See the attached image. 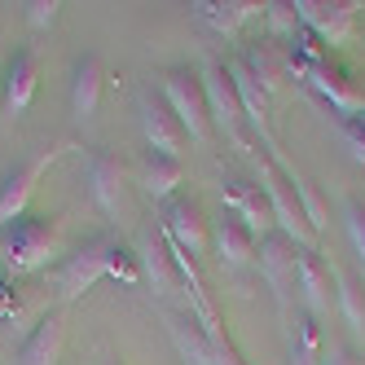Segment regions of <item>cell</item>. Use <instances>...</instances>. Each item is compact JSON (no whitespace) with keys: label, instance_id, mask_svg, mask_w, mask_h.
Listing matches in <instances>:
<instances>
[{"label":"cell","instance_id":"1","mask_svg":"<svg viewBox=\"0 0 365 365\" xmlns=\"http://www.w3.org/2000/svg\"><path fill=\"white\" fill-rule=\"evenodd\" d=\"M66 255V233L58 216H22L0 229V259L9 273H40Z\"/></svg>","mask_w":365,"mask_h":365},{"label":"cell","instance_id":"2","mask_svg":"<svg viewBox=\"0 0 365 365\" xmlns=\"http://www.w3.org/2000/svg\"><path fill=\"white\" fill-rule=\"evenodd\" d=\"M198 75H202V93H207V115H212V128L220 137H229L238 150H247L251 159H255V141L247 137V119H242V101H238V93H233V80H229V71H225V62H216V58H207L202 66H198Z\"/></svg>","mask_w":365,"mask_h":365},{"label":"cell","instance_id":"3","mask_svg":"<svg viewBox=\"0 0 365 365\" xmlns=\"http://www.w3.org/2000/svg\"><path fill=\"white\" fill-rule=\"evenodd\" d=\"M282 163H286L282 154H264V150H259V190H264V198H269L273 225L295 247H317V238H312V229H308V220L299 212V198L291 190V180H286V168Z\"/></svg>","mask_w":365,"mask_h":365},{"label":"cell","instance_id":"4","mask_svg":"<svg viewBox=\"0 0 365 365\" xmlns=\"http://www.w3.org/2000/svg\"><path fill=\"white\" fill-rule=\"evenodd\" d=\"M163 101L176 115V123L185 128V141L207 145L212 141V115H207V93H202V75L194 66H172L163 71Z\"/></svg>","mask_w":365,"mask_h":365},{"label":"cell","instance_id":"5","mask_svg":"<svg viewBox=\"0 0 365 365\" xmlns=\"http://www.w3.org/2000/svg\"><path fill=\"white\" fill-rule=\"evenodd\" d=\"M115 247H119V242L110 238V233H97V238H88V242H80L75 251H66V255H62V264L53 269L58 299L66 304V299H80L84 291H93V286L106 277Z\"/></svg>","mask_w":365,"mask_h":365},{"label":"cell","instance_id":"6","mask_svg":"<svg viewBox=\"0 0 365 365\" xmlns=\"http://www.w3.org/2000/svg\"><path fill=\"white\" fill-rule=\"evenodd\" d=\"M62 154H66V145H44V150L31 154V159H22L14 172H5V180H0V229L27 216V202H31V194L40 185V176L53 168Z\"/></svg>","mask_w":365,"mask_h":365},{"label":"cell","instance_id":"7","mask_svg":"<svg viewBox=\"0 0 365 365\" xmlns=\"http://www.w3.org/2000/svg\"><path fill=\"white\" fill-rule=\"evenodd\" d=\"M295 75L326 101L334 119H356V115L365 110V93L356 88L352 71L339 66L334 58H326V62H317V66H304V71H295Z\"/></svg>","mask_w":365,"mask_h":365},{"label":"cell","instance_id":"8","mask_svg":"<svg viewBox=\"0 0 365 365\" xmlns=\"http://www.w3.org/2000/svg\"><path fill=\"white\" fill-rule=\"evenodd\" d=\"M137 123H141V137H145L150 154H163V159L180 163V154H185V128L168 110L163 93H150V88L137 93Z\"/></svg>","mask_w":365,"mask_h":365},{"label":"cell","instance_id":"9","mask_svg":"<svg viewBox=\"0 0 365 365\" xmlns=\"http://www.w3.org/2000/svg\"><path fill=\"white\" fill-rule=\"evenodd\" d=\"M356 0H295L299 27L312 31L322 44H348L356 27Z\"/></svg>","mask_w":365,"mask_h":365},{"label":"cell","instance_id":"10","mask_svg":"<svg viewBox=\"0 0 365 365\" xmlns=\"http://www.w3.org/2000/svg\"><path fill=\"white\" fill-rule=\"evenodd\" d=\"M88 194L97 202V212L110 216V220L128 212V168H123L119 154L93 150V159H88Z\"/></svg>","mask_w":365,"mask_h":365},{"label":"cell","instance_id":"11","mask_svg":"<svg viewBox=\"0 0 365 365\" xmlns=\"http://www.w3.org/2000/svg\"><path fill=\"white\" fill-rule=\"evenodd\" d=\"M163 233H168V242H176L190 259L212 251V220L202 216V207L194 198H172L163 207Z\"/></svg>","mask_w":365,"mask_h":365},{"label":"cell","instance_id":"12","mask_svg":"<svg viewBox=\"0 0 365 365\" xmlns=\"http://www.w3.org/2000/svg\"><path fill=\"white\" fill-rule=\"evenodd\" d=\"M295 255H299V247L286 238V233H277V229L269 233V238H259V277H264V286L273 291L282 312H286V304H291V291L299 286Z\"/></svg>","mask_w":365,"mask_h":365},{"label":"cell","instance_id":"13","mask_svg":"<svg viewBox=\"0 0 365 365\" xmlns=\"http://www.w3.org/2000/svg\"><path fill=\"white\" fill-rule=\"evenodd\" d=\"M36 88H40V53L36 48H18L5 62V75H0V110L9 119L27 115V106L36 101Z\"/></svg>","mask_w":365,"mask_h":365},{"label":"cell","instance_id":"14","mask_svg":"<svg viewBox=\"0 0 365 365\" xmlns=\"http://www.w3.org/2000/svg\"><path fill=\"white\" fill-rule=\"evenodd\" d=\"M220 202L229 216H238L255 238H269V225H273V212H269V198L259 190V180H247V176H225L220 180Z\"/></svg>","mask_w":365,"mask_h":365},{"label":"cell","instance_id":"15","mask_svg":"<svg viewBox=\"0 0 365 365\" xmlns=\"http://www.w3.org/2000/svg\"><path fill=\"white\" fill-rule=\"evenodd\" d=\"M163 322H168V334H172L176 352L185 356V365H242L238 348H216L212 339L194 326V317H176V312H168Z\"/></svg>","mask_w":365,"mask_h":365},{"label":"cell","instance_id":"16","mask_svg":"<svg viewBox=\"0 0 365 365\" xmlns=\"http://www.w3.org/2000/svg\"><path fill=\"white\" fill-rule=\"evenodd\" d=\"M137 264H141V282H150L159 295L168 291H180V273L172 264V255H168V238H163V225L159 229H141V238H137Z\"/></svg>","mask_w":365,"mask_h":365},{"label":"cell","instance_id":"17","mask_svg":"<svg viewBox=\"0 0 365 365\" xmlns=\"http://www.w3.org/2000/svg\"><path fill=\"white\" fill-rule=\"evenodd\" d=\"M62 344H66V312L53 308V312H44V317L31 326L27 339H22L14 365H58Z\"/></svg>","mask_w":365,"mask_h":365},{"label":"cell","instance_id":"18","mask_svg":"<svg viewBox=\"0 0 365 365\" xmlns=\"http://www.w3.org/2000/svg\"><path fill=\"white\" fill-rule=\"evenodd\" d=\"M295 277H299V291H304V308L322 322V312H330V264L322 259L317 247H299Z\"/></svg>","mask_w":365,"mask_h":365},{"label":"cell","instance_id":"19","mask_svg":"<svg viewBox=\"0 0 365 365\" xmlns=\"http://www.w3.org/2000/svg\"><path fill=\"white\" fill-rule=\"evenodd\" d=\"M212 251H216V259L225 269H242V264L255 259V233L238 216L225 212L220 220H212Z\"/></svg>","mask_w":365,"mask_h":365},{"label":"cell","instance_id":"20","mask_svg":"<svg viewBox=\"0 0 365 365\" xmlns=\"http://www.w3.org/2000/svg\"><path fill=\"white\" fill-rule=\"evenodd\" d=\"M190 9L216 36H238L251 18H264V5H251V0H194Z\"/></svg>","mask_w":365,"mask_h":365},{"label":"cell","instance_id":"21","mask_svg":"<svg viewBox=\"0 0 365 365\" xmlns=\"http://www.w3.org/2000/svg\"><path fill=\"white\" fill-rule=\"evenodd\" d=\"M101 80H106V71H101V58H97V53L75 58V66H71V115L80 119V123L97 115Z\"/></svg>","mask_w":365,"mask_h":365},{"label":"cell","instance_id":"22","mask_svg":"<svg viewBox=\"0 0 365 365\" xmlns=\"http://www.w3.org/2000/svg\"><path fill=\"white\" fill-rule=\"evenodd\" d=\"M322 348H326V339H322L317 317L308 308L295 312L291 334H286V365H322Z\"/></svg>","mask_w":365,"mask_h":365},{"label":"cell","instance_id":"23","mask_svg":"<svg viewBox=\"0 0 365 365\" xmlns=\"http://www.w3.org/2000/svg\"><path fill=\"white\" fill-rule=\"evenodd\" d=\"M180 176H185V163L163 159V154H145V163H141V190L150 198H159V202H172Z\"/></svg>","mask_w":365,"mask_h":365},{"label":"cell","instance_id":"24","mask_svg":"<svg viewBox=\"0 0 365 365\" xmlns=\"http://www.w3.org/2000/svg\"><path fill=\"white\" fill-rule=\"evenodd\" d=\"M334 286H339V312H344V326L365 339V291H361V282L348 273V269H334Z\"/></svg>","mask_w":365,"mask_h":365},{"label":"cell","instance_id":"25","mask_svg":"<svg viewBox=\"0 0 365 365\" xmlns=\"http://www.w3.org/2000/svg\"><path fill=\"white\" fill-rule=\"evenodd\" d=\"M286 168V180H291V190H295V198H299V212H304V220H308V229H312V238H322L326 233V202H322V194L312 190V180H304L291 163H282Z\"/></svg>","mask_w":365,"mask_h":365},{"label":"cell","instance_id":"26","mask_svg":"<svg viewBox=\"0 0 365 365\" xmlns=\"http://www.w3.org/2000/svg\"><path fill=\"white\" fill-rule=\"evenodd\" d=\"M106 277H115V282H123V286H141V264H137V251L119 242V247H115V255H110Z\"/></svg>","mask_w":365,"mask_h":365},{"label":"cell","instance_id":"27","mask_svg":"<svg viewBox=\"0 0 365 365\" xmlns=\"http://www.w3.org/2000/svg\"><path fill=\"white\" fill-rule=\"evenodd\" d=\"M344 225H348V242H352V251L365 259V198H348V207H344Z\"/></svg>","mask_w":365,"mask_h":365},{"label":"cell","instance_id":"28","mask_svg":"<svg viewBox=\"0 0 365 365\" xmlns=\"http://www.w3.org/2000/svg\"><path fill=\"white\" fill-rule=\"evenodd\" d=\"M58 9H62V0H27V5H22V18H27L31 31H48L58 22Z\"/></svg>","mask_w":365,"mask_h":365},{"label":"cell","instance_id":"29","mask_svg":"<svg viewBox=\"0 0 365 365\" xmlns=\"http://www.w3.org/2000/svg\"><path fill=\"white\" fill-rule=\"evenodd\" d=\"M264 18H269L273 36H295V31H299L295 5H286V0H269V5H264Z\"/></svg>","mask_w":365,"mask_h":365},{"label":"cell","instance_id":"30","mask_svg":"<svg viewBox=\"0 0 365 365\" xmlns=\"http://www.w3.org/2000/svg\"><path fill=\"white\" fill-rule=\"evenodd\" d=\"M334 123H339V133H344V141H348V150H352V159L365 163V128H361L356 119H334Z\"/></svg>","mask_w":365,"mask_h":365},{"label":"cell","instance_id":"31","mask_svg":"<svg viewBox=\"0 0 365 365\" xmlns=\"http://www.w3.org/2000/svg\"><path fill=\"white\" fill-rule=\"evenodd\" d=\"M322 365H356V361L344 344H330V348H322Z\"/></svg>","mask_w":365,"mask_h":365},{"label":"cell","instance_id":"32","mask_svg":"<svg viewBox=\"0 0 365 365\" xmlns=\"http://www.w3.org/2000/svg\"><path fill=\"white\" fill-rule=\"evenodd\" d=\"M9 312H18V299H14V291L5 282H0V317H9Z\"/></svg>","mask_w":365,"mask_h":365},{"label":"cell","instance_id":"33","mask_svg":"<svg viewBox=\"0 0 365 365\" xmlns=\"http://www.w3.org/2000/svg\"><path fill=\"white\" fill-rule=\"evenodd\" d=\"M106 365H123V361H119V356H106Z\"/></svg>","mask_w":365,"mask_h":365},{"label":"cell","instance_id":"34","mask_svg":"<svg viewBox=\"0 0 365 365\" xmlns=\"http://www.w3.org/2000/svg\"><path fill=\"white\" fill-rule=\"evenodd\" d=\"M0 75H5V66H0Z\"/></svg>","mask_w":365,"mask_h":365}]
</instances>
